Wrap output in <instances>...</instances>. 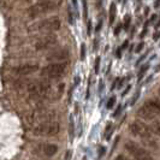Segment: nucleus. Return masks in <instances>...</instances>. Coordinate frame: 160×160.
<instances>
[{
  "label": "nucleus",
  "mask_w": 160,
  "mask_h": 160,
  "mask_svg": "<svg viewBox=\"0 0 160 160\" xmlns=\"http://www.w3.org/2000/svg\"><path fill=\"white\" fill-rule=\"evenodd\" d=\"M55 118H57V113L53 110H40V111H35L33 113L31 122H36L37 124H42L46 122L55 120Z\"/></svg>",
  "instance_id": "7"
},
{
  "label": "nucleus",
  "mask_w": 160,
  "mask_h": 160,
  "mask_svg": "<svg viewBox=\"0 0 160 160\" xmlns=\"http://www.w3.org/2000/svg\"><path fill=\"white\" fill-rule=\"evenodd\" d=\"M86 59V45L82 43L81 45V60L83 61Z\"/></svg>",
  "instance_id": "20"
},
{
  "label": "nucleus",
  "mask_w": 160,
  "mask_h": 160,
  "mask_svg": "<svg viewBox=\"0 0 160 160\" xmlns=\"http://www.w3.org/2000/svg\"><path fill=\"white\" fill-rule=\"evenodd\" d=\"M130 22H131V17H130V15H125V17H124V28H125V29L129 28Z\"/></svg>",
  "instance_id": "19"
},
{
  "label": "nucleus",
  "mask_w": 160,
  "mask_h": 160,
  "mask_svg": "<svg viewBox=\"0 0 160 160\" xmlns=\"http://www.w3.org/2000/svg\"><path fill=\"white\" fill-rule=\"evenodd\" d=\"M150 130H152V132L156 134V135L160 137V122H155V123H153Z\"/></svg>",
  "instance_id": "16"
},
{
  "label": "nucleus",
  "mask_w": 160,
  "mask_h": 160,
  "mask_svg": "<svg viewBox=\"0 0 160 160\" xmlns=\"http://www.w3.org/2000/svg\"><path fill=\"white\" fill-rule=\"evenodd\" d=\"M116 15H117V7H116V4L112 3V4L110 5V25H112V24L114 23Z\"/></svg>",
  "instance_id": "15"
},
{
  "label": "nucleus",
  "mask_w": 160,
  "mask_h": 160,
  "mask_svg": "<svg viewBox=\"0 0 160 160\" xmlns=\"http://www.w3.org/2000/svg\"><path fill=\"white\" fill-rule=\"evenodd\" d=\"M120 111H122V106H120V105H119V106H118V107H117V110H116V112H114V113H113V117H117V116H118V114H119V113H120Z\"/></svg>",
  "instance_id": "26"
},
{
  "label": "nucleus",
  "mask_w": 160,
  "mask_h": 160,
  "mask_svg": "<svg viewBox=\"0 0 160 160\" xmlns=\"http://www.w3.org/2000/svg\"><path fill=\"white\" fill-rule=\"evenodd\" d=\"M60 28V19L58 17H49L36 24L29 27V30H37V31H55Z\"/></svg>",
  "instance_id": "6"
},
{
  "label": "nucleus",
  "mask_w": 160,
  "mask_h": 160,
  "mask_svg": "<svg viewBox=\"0 0 160 160\" xmlns=\"http://www.w3.org/2000/svg\"><path fill=\"white\" fill-rule=\"evenodd\" d=\"M40 149H41V152H42L43 155H46V156L49 158V156H53L54 154H57L58 146L57 144H53V143H43V144H41Z\"/></svg>",
  "instance_id": "13"
},
{
  "label": "nucleus",
  "mask_w": 160,
  "mask_h": 160,
  "mask_svg": "<svg viewBox=\"0 0 160 160\" xmlns=\"http://www.w3.org/2000/svg\"><path fill=\"white\" fill-rule=\"evenodd\" d=\"M70 53L67 48H58L52 51L51 53H48L46 55V60L52 61V63H65L64 60H66L69 58Z\"/></svg>",
  "instance_id": "9"
},
{
  "label": "nucleus",
  "mask_w": 160,
  "mask_h": 160,
  "mask_svg": "<svg viewBox=\"0 0 160 160\" xmlns=\"http://www.w3.org/2000/svg\"><path fill=\"white\" fill-rule=\"evenodd\" d=\"M72 1H73V5L77 6V0H72Z\"/></svg>",
  "instance_id": "38"
},
{
  "label": "nucleus",
  "mask_w": 160,
  "mask_h": 160,
  "mask_svg": "<svg viewBox=\"0 0 160 160\" xmlns=\"http://www.w3.org/2000/svg\"><path fill=\"white\" fill-rule=\"evenodd\" d=\"M130 88H131V87H130V86H128V87H126V89H125V90H124V92L122 93V95H123V96H124V95H126V94L129 93V90H130Z\"/></svg>",
  "instance_id": "30"
},
{
  "label": "nucleus",
  "mask_w": 160,
  "mask_h": 160,
  "mask_svg": "<svg viewBox=\"0 0 160 160\" xmlns=\"http://www.w3.org/2000/svg\"><path fill=\"white\" fill-rule=\"evenodd\" d=\"M125 149L131 154L134 160H154L152 158V155L144 148H142L140 144H137L134 141H126Z\"/></svg>",
  "instance_id": "5"
},
{
  "label": "nucleus",
  "mask_w": 160,
  "mask_h": 160,
  "mask_svg": "<svg viewBox=\"0 0 160 160\" xmlns=\"http://www.w3.org/2000/svg\"><path fill=\"white\" fill-rule=\"evenodd\" d=\"M29 94L35 99L47 98L52 93V86L48 81H34L30 82L27 87Z\"/></svg>",
  "instance_id": "1"
},
{
  "label": "nucleus",
  "mask_w": 160,
  "mask_h": 160,
  "mask_svg": "<svg viewBox=\"0 0 160 160\" xmlns=\"http://www.w3.org/2000/svg\"><path fill=\"white\" fill-rule=\"evenodd\" d=\"M156 19V15H153L152 17H150V21H155Z\"/></svg>",
  "instance_id": "37"
},
{
  "label": "nucleus",
  "mask_w": 160,
  "mask_h": 160,
  "mask_svg": "<svg viewBox=\"0 0 160 160\" xmlns=\"http://www.w3.org/2000/svg\"><path fill=\"white\" fill-rule=\"evenodd\" d=\"M69 129H70V130H69L70 137L72 138L73 135H75V126H73V119H72V117H70V128H69Z\"/></svg>",
  "instance_id": "17"
},
{
  "label": "nucleus",
  "mask_w": 160,
  "mask_h": 160,
  "mask_svg": "<svg viewBox=\"0 0 160 160\" xmlns=\"http://www.w3.org/2000/svg\"><path fill=\"white\" fill-rule=\"evenodd\" d=\"M120 51H122V48H118L117 49V57H120Z\"/></svg>",
  "instance_id": "36"
},
{
  "label": "nucleus",
  "mask_w": 160,
  "mask_h": 160,
  "mask_svg": "<svg viewBox=\"0 0 160 160\" xmlns=\"http://www.w3.org/2000/svg\"><path fill=\"white\" fill-rule=\"evenodd\" d=\"M59 131H60V124L57 120L37 124L33 128V134L35 136H43V137L55 136L57 134H59Z\"/></svg>",
  "instance_id": "2"
},
{
  "label": "nucleus",
  "mask_w": 160,
  "mask_h": 160,
  "mask_svg": "<svg viewBox=\"0 0 160 160\" xmlns=\"http://www.w3.org/2000/svg\"><path fill=\"white\" fill-rule=\"evenodd\" d=\"M143 47H144V43H143V42L138 43V45H137V47H136V49H135V52H136V53H140V52L143 49Z\"/></svg>",
  "instance_id": "23"
},
{
  "label": "nucleus",
  "mask_w": 160,
  "mask_h": 160,
  "mask_svg": "<svg viewBox=\"0 0 160 160\" xmlns=\"http://www.w3.org/2000/svg\"><path fill=\"white\" fill-rule=\"evenodd\" d=\"M144 106H147L152 112H154L156 116H160V101L158 99H149L147 100L144 104Z\"/></svg>",
  "instance_id": "14"
},
{
  "label": "nucleus",
  "mask_w": 160,
  "mask_h": 160,
  "mask_svg": "<svg viewBox=\"0 0 160 160\" xmlns=\"http://www.w3.org/2000/svg\"><path fill=\"white\" fill-rule=\"evenodd\" d=\"M88 35H90L92 34V22L90 21H88Z\"/></svg>",
  "instance_id": "28"
},
{
  "label": "nucleus",
  "mask_w": 160,
  "mask_h": 160,
  "mask_svg": "<svg viewBox=\"0 0 160 160\" xmlns=\"http://www.w3.org/2000/svg\"><path fill=\"white\" fill-rule=\"evenodd\" d=\"M99 66H100V57H98V58H96V60H95V65H94L95 73H98V72H99Z\"/></svg>",
  "instance_id": "22"
},
{
  "label": "nucleus",
  "mask_w": 160,
  "mask_h": 160,
  "mask_svg": "<svg viewBox=\"0 0 160 160\" xmlns=\"http://www.w3.org/2000/svg\"><path fill=\"white\" fill-rule=\"evenodd\" d=\"M159 94H160V89H159Z\"/></svg>",
  "instance_id": "39"
},
{
  "label": "nucleus",
  "mask_w": 160,
  "mask_h": 160,
  "mask_svg": "<svg viewBox=\"0 0 160 160\" xmlns=\"http://www.w3.org/2000/svg\"><path fill=\"white\" fill-rule=\"evenodd\" d=\"M114 160H131V159H129L128 156H125V155H123V154H119V155L116 156Z\"/></svg>",
  "instance_id": "24"
},
{
  "label": "nucleus",
  "mask_w": 160,
  "mask_h": 160,
  "mask_svg": "<svg viewBox=\"0 0 160 160\" xmlns=\"http://www.w3.org/2000/svg\"><path fill=\"white\" fill-rule=\"evenodd\" d=\"M70 155H71V152H67V154H65V160H70Z\"/></svg>",
  "instance_id": "33"
},
{
  "label": "nucleus",
  "mask_w": 160,
  "mask_h": 160,
  "mask_svg": "<svg viewBox=\"0 0 160 160\" xmlns=\"http://www.w3.org/2000/svg\"><path fill=\"white\" fill-rule=\"evenodd\" d=\"M66 69V63H51L41 70V76L51 79H59L65 75Z\"/></svg>",
  "instance_id": "4"
},
{
  "label": "nucleus",
  "mask_w": 160,
  "mask_h": 160,
  "mask_svg": "<svg viewBox=\"0 0 160 160\" xmlns=\"http://www.w3.org/2000/svg\"><path fill=\"white\" fill-rule=\"evenodd\" d=\"M120 29H122V25L119 24V25H117V28H116V30H114V35H118L119 34V31H120Z\"/></svg>",
  "instance_id": "29"
},
{
  "label": "nucleus",
  "mask_w": 160,
  "mask_h": 160,
  "mask_svg": "<svg viewBox=\"0 0 160 160\" xmlns=\"http://www.w3.org/2000/svg\"><path fill=\"white\" fill-rule=\"evenodd\" d=\"M155 7H159L160 6V0H156V1H155V5H154Z\"/></svg>",
  "instance_id": "35"
},
{
  "label": "nucleus",
  "mask_w": 160,
  "mask_h": 160,
  "mask_svg": "<svg viewBox=\"0 0 160 160\" xmlns=\"http://www.w3.org/2000/svg\"><path fill=\"white\" fill-rule=\"evenodd\" d=\"M129 130H130L131 134H134L135 136H138L143 140H149L150 136H152V130H149L146 125H143L140 122L131 123L129 125Z\"/></svg>",
  "instance_id": "8"
},
{
  "label": "nucleus",
  "mask_w": 160,
  "mask_h": 160,
  "mask_svg": "<svg viewBox=\"0 0 160 160\" xmlns=\"http://www.w3.org/2000/svg\"><path fill=\"white\" fill-rule=\"evenodd\" d=\"M128 45H129V42H128V41H124V43H123L122 48H126V47H128Z\"/></svg>",
  "instance_id": "34"
},
{
  "label": "nucleus",
  "mask_w": 160,
  "mask_h": 160,
  "mask_svg": "<svg viewBox=\"0 0 160 160\" xmlns=\"http://www.w3.org/2000/svg\"><path fill=\"white\" fill-rule=\"evenodd\" d=\"M83 3H84V4H83V11H84V19H86V18H87V11H88V10H87V1L84 0Z\"/></svg>",
  "instance_id": "25"
},
{
  "label": "nucleus",
  "mask_w": 160,
  "mask_h": 160,
  "mask_svg": "<svg viewBox=\"0 0 160 160\" xmlns=\"http://www.w3.org/2000/svg\"><path fill=\"white\" fill-rule=\"evenodd\" d=\"M138 95H140V92H137V93L135 94V96L132 98V100H131V105H134V104L136 102V100H137V98H138Z\"/></svg>",
  "instance_id": "27"
},
{
  "label": "nucleus",
  "mask_w": 160,
  "mask_h": 160,
  "mask_svg": "<svg viewBox=\"0 0 160 160\" xmlns=\"http://www.w3.org/2000/svg\"><path fill=\"white\" fill-rule=\"evenodd\" d=\"M59 6V3L57 1H52V0H45V1H41V3H37L33 6H30L28 10H27V13L30 18H36L41 15H45L49 11H53L55 10L57 7Z\"/></svg>",
  "instance_id": "3"
},
{
  "label": "nucleus",
  "mask_w": 160,
  "mask_h": 160,
  "mask_svg": "<svg viewBox=\"0 0 160 160\" xmlns=\"http://www.w3.org/2000/svg\"><path fill=\"white\" fill-rule=\"evenodd\" d=\"M148 67H149V65H148V64H146L144 66H142V67H141V70H140V72H138V79H141V78H142V76L146 73V71L148 70Z\"/></svg>",
  "instance_id": "18"
},
{
  "label": "nucleus",
  "mask_w": 160,
  "mask_h": 160,
  "mask_svg": "<svg viewBox=\"0 0 160 160\" xmlns=\"http://www.w3.org/2000/svg\"><path fill=\"white\" fill-rule=\"evenodd\" d=\"M114 102H116V96L110 98V100H108V102H107L106 107H107V108H112V107H113V105H114Z\"/></svg>",
  "instance_id": "21"
},
{
  "label": "nucleus",
  "mask_w": 160,
  "mask_h": 160,
  "mask_svg": "<svg viewBox=\"0 0 160 160\" xmlns=\"http://www.w3.org/2000/svg\"><path fill=\"white\" fill-rule=\"evenodd\" d=\"M146 34H147V29H144V30H143V31H142V33H141V35H140V37H141V39H142V37H143V36H146Z\"/></svg>",
  "instance_id": "32"
},
{
  "label": "nucleus",
  "mask_w": 160,
  "mask_h": 160,
  "mask_svg": "<svg viewBox=\"0 0 160 160\" xmlns=\"http://www.w3.org/2000/svg\"><path fill=\"white\" fill-rule=\"evenodd\" d=\"M159 36H160V31H156V33L153 35V39H154V40H158V39H159Z\"/></svg>",
  "instance_id": "31"
},
{
  "label": "nucleus",
  "mask_w": 160,
  "mask_h": 160,
  "mask_svg": "<svg viewBox=\"0 0 160 160\" xmlns=\"http://www.w3.org/2000/svg\"><path fill=\"white\" fill-rule=\"evenodd\" d=\"M37 70H39V65L37 64H23V65H18V66L13 67V72L16 75H21V76L34 73Z\"/></svg>",
  "instance_id": "11"
},
{
  "label": "nucleus",
  "mask_w": 160,
  "mask_h": 160,
  "mask_svg": "<svg viewBox=\"0 0 160 160\" xmlns=\"http://www.w3.org/2000/svg\"><path fill=\"white\" fill-rule=\"evenodd\" d=\"M57 41H58V37L55 35H46V36L41 37L40 40H37V42L35 43V48L37 51L47 49V48H51V47L55 46Z\"/></svg>",
  "instance_id": "10"
},
{
  "label": "nucleus",
  "mask_w": 160,
  "mask_h": 160,
  "mask_svg": "<svg viewBox=\"0 0 160 160\" xmlns=\"http://www.w3.org/2000/svg\"><path fill=\"white\" fill-rule=\"evenodd\" d=\"M137 116L140 117V118H142V119H147V120H152V119H155L158 116L154 113V112H152L147 106H144V105H142L140 108H138V111H137Z\"/></svg>",
  "instance_id": "12"
}]
</instances>
